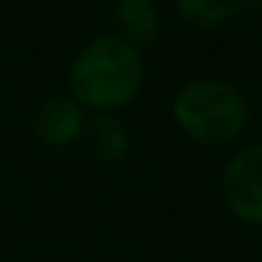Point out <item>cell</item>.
<instances>
[{"label": "cell", "instance_id": "cell-8", "mask_svg": "<svg viewBox=\"0 0 262 262\" xmlns=\"http://www.w3.org/2000/svg\"><path fill=\"white\" fill-rule=\"evenodd\" d=\"M245 3H251L254 9H262V0H245Z\"/></svg>", "mask_w": 262, "mask_h": 262}, {"label": "cell", "instance_id": "cell-3", "mask_svg": "<svg viewBox=\"0 0 262 262\" xmlns=\"http://www.w3.org/2000/svg\"><path fill=\"white\" fill-rule=\"evenodd\" d=\"M223 198L237 220L262 226V144H251L228 161Z\"/></svg>", "mask_w": 262, "mask_h": 262}, {"label": "cell", "instance_id": "cell-9", "mask_svg": "<svg viewBox=\"0 0 262 262\" xmlns=\"http://www.w3.org/2000/svg\"><path fill=\"white\" fill-rule=\"evenodd\" d=\"M259 259H262V237H259Z\"/></svg>", "mask_w": 262, "mask_h": 262}, {"label": "cell", "instance_id": "cell-4", "mask_svg": "<svg viewBox=\"0 0 262 262\" xmlns=\"http://www.w3.org/2000/svg\"><path fill=\"white\" fill-rule=\"evenodd\" d=\"M37 138L48 147H68L85 130V107L74 96H51L37 113Z\"/></svg>", "mask_w": 262, "mask_h": 262}, {"label": "cell", "instance_id": "cell-1", "mask_svg": "<svg viewBox=\"0 0 262 262\" xmlns=\"http://www.w3.org/2000/svg\"><path fill=\"white\" fill-rule=\"evenodd\" d=\"M71 96L96 113H110L136 99L144 85V62L136 46L113 34L91 40L71 65Z\"/></svg>", "mask_w": 262, "mask_h": 262}, {"label": "cell", "instance_id": "cell-7", "mask_svg": "<svg viewBox=\"0 0 262 262\" xmlns=\"http://www.w3.org/2000/svg\"><path fill=\"white\" fill-rule=\"evenodd\" d=\"M245 0H178L183 20L194 29H214V26L231 20Z\"/></svg>", "mask_w": 262, "mask_h": 262}, {"label": "cell", "instance_id": "cell-5", "mask_svg": "<svg viewBox=\"0 0 262 262\" xmlns=\"http://www.w3.org/2000/svg\"><path fill=\"white\" fill-rule=\"evenodd\" d=\"M116 26L121 40H127L130 46H149L161 31V14L155 0H119Z\"/></svg>", "mask_w": 262, "mask_h": 262}, {"label": "cell", "instance_id": "cell-2", "mask_svg": "<svg viewBox=\"0 0 262 262\" xmlns=\"http://www.w3.org/2000/svg\"><path fill=\"white\" fill-rule=\"evenodd\" d=\"M178 127L203 147H226L251 124V104L237 88L217 79H194L172 102Z\"/></svg>", "mask_w": 262, "mask_h": 262}, {"label": "cell", "instance_id": "cell-6", "mask_svg": "<svg viewBox=\"0 0 262 262\" xmlns=\"http://www.w3.org/2000/svg\"><path fill=\"white\" fill-rule=\"evenodd\" d=\"M88 141H91L93 155L102 164H116L130 149V133H127V127L119 119H113L107 113H99L88 124Z\"/></svg>", "mask_w": 262, "mask_h": 262}]
</instances>
